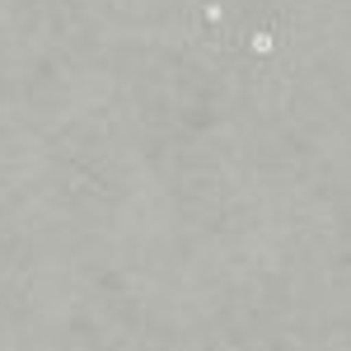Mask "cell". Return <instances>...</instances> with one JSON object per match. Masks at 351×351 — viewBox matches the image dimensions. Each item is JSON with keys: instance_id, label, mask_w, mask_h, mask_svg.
<instances>
[{"instance_id": "1", "label": "cell", "mask_w": 351, "mask_h": 351, "mask_svg": "<svg viewBox=\"0 0 351 351\" xmlns=\"http://www.w3.org/2000/svg\"><path fill=\"white\" fill-rule=\"evenodd\" d=\"M281 47H286V38H281L276 28H267V24H248L243 28V52L253 56V61H271Z\"/></svg>"}]
</instances>
